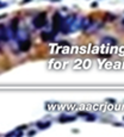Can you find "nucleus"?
Masks as SVG:
<instances>
[{"label":"nucleus","mask_w":124,"mask_h":137,"mask_svg":"<svg viewBox=\"0 0 124 137\" xmlns=\"http://www.w3.org/2000/svg\"><path fill=\"white\" fill-rule=\"evenodd\" d=\"M26 129H28V126H26V125H22V126H19V128H18V130H20V131L26 130Z\"/></svg>","instance_id":"ddd939ff"},{"label":"nucleus","mask_w":124,"mask_h":137,"mask_svg":"<svg viewBox=\"0 0 124 137\" xmlns=\"http://www.w3.org/2000/svg\"><path fill=\"white\" fill-rule=\"evenodd\" d=\"M54 35L53 32H49V31H43L41 34V39L42 42H45V43H49V42H53L54 41Z\"/></svg>","instance_id":"20e7f679"},{"label":"nucleus","mask_w":124,"mask_h":137,"mask_svg":"<svg viewBox=\"0 0 124 137\" xmlns=\"http://www.w3.org/2000/svg\"><path fill=\"white\" fill-rule=\"evenodd\" d=\"M76 119V117L74 116H64V114H61L60 118H59V122L60 123H68V122H74Z\"/></svg>","instance_id":"423d86ee"},{"label":"nucleus","mask_w":124,"mask_h":137,"mask_svg":"<svg viewBox=\"0 0 124 137\" xmlns=\"http://www.w3.org/2000/svg\"><path fill=\"white\" fill-rule=\"evenodd\" d=\"M1 42L4 43V42H7L8 41V36H7V31H6V28H5V25L4 24H1Z\"/></svg>","instance_id":"0eeeda50"},{"label":"nucleus","mask_w":124,"mask_h":137,"mask_svg":"<svg viewBox=\"0 0 124 137\" xmlns=\"http://www.w3.org/2000/svg\"><path fill=\"white\" fill-rule=\"evenodd\" d=\"M111 55H107V54H99V57H105V59H109Z\"/></svg>","instance_id":"f8f14e48"},{"label":"nucleus","mask_w":124,"mask_h":137,"mask_svg":"<svg viewBox=\"0 0 124 137\" xmlns=\"http://www.w3.org/2000/svg\"><path fill=\"white\" fill-rule=\"evenodd\" d=\"M86 120H87V122H90V120H91V122L95 120V116H94V114H91V113H90V116H88V118H86Z\"/></svg>","instance_id":"9b49d317"},{"label":"nucleus","mask_w":124,"mask_h":137,"mask_svg":"<svg viewBox=\"0 0 124 137\" xmlns=\"http://www.w3.org/2000/svg\"><path fill=\"white\" fill-rule=\"evenodd\" d=\"M78 116H79V117H88V116H90V112L80 111V112H78Z\"/></svg>","instance_id":"9d476101"},{"label":"nucleus","mask_w":124,"mask_h":137,"mask_svg":"<svg viewBox=\"0 0 124 137\" xmlns=\"http://www.w3.org/2000/svg\"><path fill=\"white\" fill-rule=\"evenodd\" d=\"M45 22H47V12L43 11L35 16V18L32 19V25L36 29H42L45 25Z\"/></svg>","instance_id":"f03ea898"},{"label":"nucleus","mask_w":124,"mask_h":137,"mask_svg":"<svg viewBox=\"0 0 124 137\" xmlns=\"http://www.w3.org/2000/svg\"><path fill=\"white\" fill-rule=\"evenodd\" d=\"M18 45H19V50L23 51V53H26L29 51L31 48V41L30 38H26V39H20L18 41Z\"/></svg>","instance_id":"7ed1b4c3"},{"label":"nucleus","mask_w":124,"mask_h":137,"mask_svg":"<svg viewBox=\"0 0 124 137\" xmlns=\"http://www.w3.org/2000/svg\"><path fill=\"white\" fill-rule=\"evenodd\" d=\"M97 6H98V2H95V1L91 4V7H97Z\"/></svg>","instance_id":"dca6fc26"},{"label":"nucleus","mask_w":124,"mask_h":137,"mask_svg":"<svg viewBox=\"0 0 124 137\" xmlns=\"http://www.w3.org/2000/svg\"><path fill=\"white\" fill-rule=\"evenodd\" d=\"M18 24H19V19L18 18H13L11 20V31H12L14 37L18 34Z\"/></svg>","instance_id":"39448f33"},{"label":"nucleus","mask_w":124,"mask_h":137,"mask_svg":"<svg viewBox=\"0 0 124 137\" xmlns=\"http://www.w3.org/2000/svg\"><path fill=\"white\" fill-rule=\"evenodd\" d=\"M30 1H32V0H22V1H20V5H25V4H29Z\"/></svg>","instance_id":"4468645a"},{"label":"nucleus","mask_w":124,"mask_h":137,"mask_svg":"<svg viewBox=\"0 0 124 137\" xmlns=\"http://www.w3.org/2000/svg\"><path fill=\"white\" fill-rule=\"evenodd\" d=\"M107 101H109V103H111V104L116 103V100H115V99H107Z\"/></svg>","instance_id":"f3484780"},{"label":"nucleus","mask_w":124,"mask_h":137,"mask_svg":"<svg viewBox=\"0 0 124 137\" xmlns=\"http://www.w3.org/2000/svg\"><path fill=\"white\" fill-rule=\"evenodd\" d=\"M103 42H104V43H106V44H117L116 39H115V38H112V37H105V38L103 39Z\"/></svg>","instance_id":"1a4fd4ad"},{"label":"nucleus","mask_w":124,"mask_h":137,"mask_svg":"<svg viewBox=\"0 0 124 137\" xmlns=\"http://www.w3.org/2000/svg\"><path fill=\"white\" fill-rule=\"evenodd\" d=\"M50 125H51L50 122H38V123H37V126H38V129H41V130L48 129Z\"/></svg>","instance_id":"6e6552de"},{"label":"nucleus","mask_w":124,"mask_h":137,"mask_svg":"<svg viewBox=\"0 0 124 137\" xmlns=\"http://www.w3.org/2000/svg\"><path fill=\"white\" fill-rule=\"evenodd\" d=\"M35 134H36V131H35V130H30L28 135H29V136H32V135H35Z\"/></svg>","instance_id":"2eb2a0df"},{"label":"nucleus","mask_w":124,"mask_h":137,"mask_svg":"<svg viewBox=\"0 0 124 137\" xmlns=\"http://www.w3.org/2000/svg\"><path fill=\"white\" fill-rule=\"evenodd\" d=\"M63 19H64V18H62L60 12H55V13L53 14V18H51V22H53V23H51V25H53V31H54L55 35L61 31L62 24H63Z\"/></svg>","instance_id":"f257e3e1"},{"label":"nucleus","mask_w":124,"mask_h":137,"mask_svg":"<svg viewBox=\"0 0 124 137\" xmlns=\"http://www.w3.org/2000/svg\"><path fill=\"white\" fill-rule=\"evenodd\" d=\"M51 1H53V2H54V1H60V0H51Z\"/></svg>","instance_id":"a211bd4d"}]
</instances>
